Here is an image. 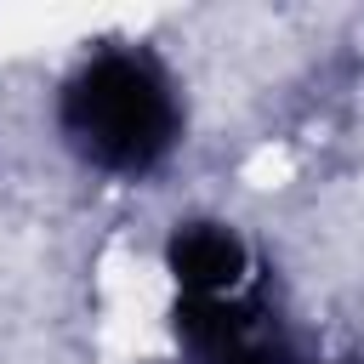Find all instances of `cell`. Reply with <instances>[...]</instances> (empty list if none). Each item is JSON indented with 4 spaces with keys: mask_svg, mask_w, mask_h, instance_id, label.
<instances>
[{
    "mask_svg": "<svg viewBox=\"0 0 364 364\" xmlns=\"http://www.w3.org/2000/svg\"><path fill=\"white\" fill-rule=\"evenodd\" d=\"M57 131L91 171L142 176L182 136L176 74L148 46H97L57 85Z\"/></svg>",
    "mask_w": 364,
    "mask_h": 364,
    "instance_id": "cell-1",
    "label": "cell"
}]
</instances>
